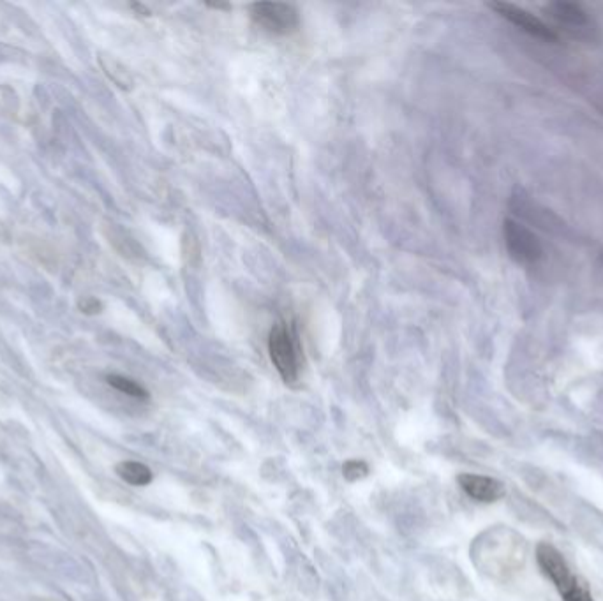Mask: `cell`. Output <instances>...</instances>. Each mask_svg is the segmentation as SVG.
Returning a JSON list of instances; mask_svg holds the SVG:
<instances>
[{
    "label": "cell",
    "mask_w": 603,
    "mask_h": 601,
    "mask_svg": "<svg viewBox=\"0 0 603 601\" xmlns=\"http://www.w3.org/2000/svg\"><path fill=\"white\" fill-rule=\"evenodd\" d=\"M457 482L469 498L478 503H494L505 496V485L491 476L464 473L457 478Z\"/></svg>",
    "instance_id": "52a82bcc"
},
{
    "label": "cell",
    "mask_w": 603,
    "mask_h": 601,
    "mask_svg": "<svg viewBox=\"0 0 603 601\" xmlns=\"http://www.w3.org/2000/svg\"><path fill=\"white\" fill-rule=\"evenodd\" d=\"M106 381H108V385L112 386V388L119 390L122 394L133 397V399H147L149 397L147 390L142 385H138L133 379L124 378V376H119V374H110V376H106Z\"/></svg>",
    "instance_id": "9c48e42d"
},
{
    "label": "cell",
    "mask_w": 603,
    "mask_h": 601,
    "mask_svg": "<svg viewBox=\"0 0 603 601\" xmlns=\"http://www.w3.org/2000/svg\"><path fill=\"white\" fill-rule=\"evenodd\" d=\"M83 312H89V314H96L101 309V304L97 302L96 298H85L80 302Z\"/></svg>",
    "instance_id": "8fae6325"
},
{
    "label": "cell",
    "mask_w": 603,
    "mask_h": 601,
    "mask_svg": "<svg viewBox=\"0 0 603 601\" xmlns=\"http://www.w3.org/2000/svg\"><path fill=\"white\" fill-rule=\"evenodd\" d=\"M503 235L510 258L521 267H535L542 260V244L533 231L514 219H507L503 224Z\"/></svg>",
    "instance_id": "3957f363"
},
{
    "label": "cell",
    "mask_w": 603,
    "mask_h": 601,
    "mask_svg": "<svg viewBox=\"0 0 603 601\" xmlns=\"http://www.w3.org/2000/svg\"><path fill=\"white\" fill-rule=\"evenodd\" d=\"M343 471L348 480H358V478H364L369 469L362 461H350L344 464Z\"/></svg>",
    "instance_id": "30bf717a"
},
{
    "label": "cell",
    "mask_w": 603,
    "mask_h": 601,
    "mask_svg": "<svg viewBox=\"0 0 603 601\" xmlns=\"http://www.w3.org/2000/svg\"><path fill=\"white\" fill-rule=\"evenodd\" d=\"M117 473L124 482L136 487H143L152 482V471L142 462L126 461L117 466Z\"/></svg>",
    "instance_id": "ba28073f"
},
{
    "label": "cell",
    "mask_w": 603,
    "mask_h": 601,
    "mask_svg": "<svg viewBox=\"0 0 603 601\" xmlns=\"http://www.w3.org/2000/svg\"><path fill=\"white\" fill-rule=\"evenodd\" d=\"M489 8L494 9L501 18H505L512 25H515L517 29L524 30L526 34L533 36V38L542 39V41H547V43H556L559 39L558 34L544 20H540L538 16L529 13L524 8L515 6V4H510V2H491Z\"/></svg>",
    "instance_id": "5b68a950"
},
{
    "label": "cell",
    "mask_w": 603,
    "mask_h": 601,
    "mask_svg": "<svg viewBox=\"0 0 603 601\" xmlns=\"http://www.w3.org/2000/svg\"><path fill=\"white\" fill-rule=\"evenodd\" d=\"M544 11L552 22L574 38H589L593 32V22L581 4L559 0L545 6Z\"/></svg>",
    "instance_id": "8992f818"
},
{
    "label": "cell",
    "mask_w": 603,
    "mask_h": 601,
    "mask_svg": "<svg viewBox=\"0 0 603 601\" xmlns=\"http://www.w3.org/2000/svg\"><path fill=\"white\" fill-rule=\"evenodd\" d=\"M536 563L551 580L563 601H595L588 584L572 570L565 556L552 543H538Z\"/></svg>",
    "instance_id": "6da1fadb"
},
{
    "label": "cell",
    "mask_w": 603,
    "mask_h": 601,
    "mask_svg": "<svg viewBox=\"0 0 603 601\" xmlns=\"http://www.w3.org/2000/svg\"><path fill=\"white\" fill-rule=\"evenodd\" d=\"M268 353L272 364L286 383H295L300 372V353L295 335L284 323H277L268 335Z\"/></svg>",
    "instance_id": "7a4b0ae2"
},
{
    "label": "cell",
    "mask_w": 603,
    "mask_h": 601,
    "mask_svg": "<svg viewBox=\"0 0 603 601\" xmlns=\"http://www.w3.org/2000/svg\"><path fill=\"white\" fill-rule=\"evenodd\" d=\"M254 22L272 34H291L298 27L297 9L283 2H256L251 6Z\"/></svg>",
    "instance_id": "277c9868"
}]
</instances>
